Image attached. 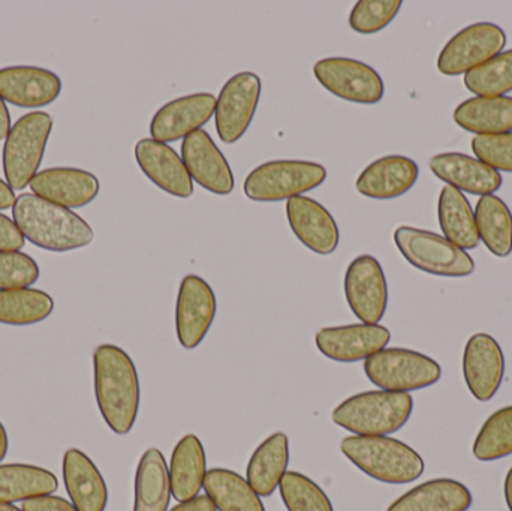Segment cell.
Returning a JSON list of instances; mask_svg holds the SVG:
<instances>
[{
	"label": "cell",
	"mask_w": 512,
	"mask_h": 511,
	"mask_svg": "<svg viewBox=\"0 0 512 511\" xmlns=\"http://www.w3.org/2000/svg\"><path fill=\"white\" fill-rule=\"evenodd\" d=\"M14 189L6 183V180L0 179V210H8L11 209L15 204Z\"/></svg>",
	"instance_id": "44"
},
{
	"label": "cell",
	"mask_w": 512,
	"mask_h": 511,
	"mask_svg": "<svg viewBox=\"0 0 512 511\" xmlns=\"http://www.w3.org/2000/svg\"><path fill=\"white\" fill-rule=\"evenodd\" d=\"M480 242L495 257L507 258L512 252V213L502 198L496 195H484L475 207Z\"/></svg>",
	"instance_id": "33"
},
{
	"label": "cell",
	"mask_w": 512,
	"mask_h": 511,
	"mask_svg": "<svg viewBox=\"0 0 512 511\" xmlns=\"http://www.w3.org/2000/svg\"><path fill=\"white\" fill-rule=\"evenodd\" d=\"M216 312L218 302L213 288L201 276H185L176 302V335L185 350L200 347L215 321Z\"/></svg>",
	"instance_id": "13"
},
{
	"label": "cell",
	"mask_w": 512,
	"mask_h": 511,
	"mask_svg": "<svg viewBox=\"0 0 512 511\" xmlns=\"http://www.w3.org/2000/svg\"><path fill=\"white\" fill-rule=\"evenodd\" d=\"M394 243L411 266L429 275L466 278L475 272L471 255L439 234L402 225L394 231Z\"/></svg>",
	"instance_id": "6"
},
{
	"label": "cell",
	"mask_w": 512,
	"mask_h": 511,
	"mask_svg": "<svg viewBox=\"0 0 512 511\" xmlns=\"http://www.w3.org/2000/svg\"><path fill=\"white\" fill-rule=\"evenodd\" d=\"M438 218L445 239L463 251L480 245L474 210L463 192L445 186L439 195Z\"/></svg>",
	"instance_id": "30"
},
{
	"label": "cell",
	"mask_w": 512,
	"mask_h": 511,
	"mask_svg": "<svg viewBox=\"0 0 512 511\" xmlns=\"http://www.w3.org/2000/svg\"><path fill=\"white\" fill-rule=\"evenodd\" d=\"M279 492L288 511H334L328 495L298 471H288L283 476Z\"/></svg>",
	"instance_id": "37"
},
{
	"label": "cell",
	"mask_w": 512,
	"mask_h": 511,
	"mask_svg": "<svg viewBox=\"0 0 512 511\" xmlns=\"http://www.w3.org/2000/svg\"><path fill=\"white\" fill-rule=\"evenodd\" d=\"M454 122L475 135H501L512 131L511 96H475L466 99L453 114Z\"/></svg>",
	"instance_id": "28"
},
{
	"label": "cell",
	"mask_w": 512,
	"mask_h": 511,
	"mask_svg": "<svg viewBox=\"0 0 512 511\" xmlns=\"http://www.w3.org/2000/svg\"><path fill=\"white\" fill-rule=\"evenodd\" d=\"M62 93V78L41 66L0 68V98L14 107L41 108L53 104Z\"/></svg>",
	"instance_id": "18"
},
{
	"label": "cell",
	"mask_w": 512,
	"mask_h": 511,
	"mask_svg": "<svg viewBox=\"0 0 512 511\" xmlns=\"http://www.w3.org/2000/svg\"><path fill=\"white\" fill-rule=\"evenodd\" d=\"M216 98L209 92L192 93L167 102L150 122V135L159 143L185 140L215 116Z\"/></svg>",
	"instance_id": "17"
},
{
	"label": "cell",
	"mask_w": 512,
	"mask_h": 511,
	"mask_svg": "<svg viewBox=\"0 0 512 511\" xmlns=\"http://www.w3.org/2000/svg\"><path fill=\"white\" fill-rule=\"evenodd\" d=\"M26 245L23 233L15 224L14 219L0 213V252L21 251Z\"/></svg>",
	"instance_id": "41"
},
{
	"label": "cell",
	"mask_w": 512,
	"mask_h": 511,
	"mask_svg": "<svg viewBox=\"0 0 512 511\" xmlns=\"http://www.w3.org/2000/svg\"><path fill=\"white\" fill-rule=\"evenodd\" d=\"M170 511H218L207 495H198L189 501L177 504Z\"/></svg>",
	"instance_id": "43"
},
{
	"label": "cell",
	"mask_w": 512,
	"mask_h": 511,
	"mask_svg": "<svg viewBox=\"0 0 512 511\" xmlns=\"http://www.w3.org/2000/svg\"><path fill=\"white\" fill-rule=\"evenodd\" d=\"M168 473L171 494L177 503L192 500L200 495L207 476V458L203 443L197 435H185L176 444Z\"/></svg>",
	"instance_id": "25"
},
{
	"label": "cell",
	"mask_w": 512,
	"mask_h": 511,
	"mask_svg": "<svg viewBox=\"0 0 512 511\" xmlns=\"http://www.w3.org/2000/svg\"><path fill=\"white\" fill-rule=\"evenodd\" d=\"M11 128V116H9L8 107H6L5 101L0 98V140H5L8 137Z\"/></svg>",
	"instance_id": "45"
},
{
	"label": "cell",
	"mask_w": 512,
	"mask_h": 511,
	"mask_svg": "<svg viewBox=\"0 0 512 511\" xmlns=\"http://www.w3.org/2000/svg\"><path fill=\"white\" fill-rule=\"evenodd\" d=\"M429 165L432 173L451 188L480 197L495 195L504 182L501 173L465 153H439Z\"/></svg>",
	"instance_id": "22"
},
{
	"label": "cell",
	"mask_w": 512,
	"mask_h": 511,
	"mask_svg": "<svg viewBox=\"0 0 512 511\" xmlns=\"http://www.w3.org/2000/svg\"><path fill=\"white\" fill-rule=\"evenodd\" d=\"M54 120L45 111H32L17 120L5 138L2 167L6 183L23 191L39 173Z\"/></svg>",
	"instance_id": "5"
},
{
	"label": "cell",
	"mask_w": 512,
	"mask_h": 511,
	"mask_svg": "<svg viewBox=\"0 0 512 511\" xmlns=\"http://www.w3.org/2000/svg\"><path fill=\"white\" fill-rule=\"evenodd\" d=\"M59 489L56 474L30 464H0V503H24Z\"/></svg>",
	"instance_id": "31"
},
{
	"label": "cell",
	"mask_w": 512,
	"mask_h": 511,
	"mask_svg": "<svg viewBox=\"0 0 512 511\" xmlns=\"http://www.w3.org/2000/svg\"><path fill=\"white\" fill-rule=\"evenodd\" d=\"M414 399L409 393H358L334 408L331 419L345 431L360 437H388L399 432L411 419Z\"/></svg>",
	"instance_id": "4"
},
{
	"label": "cell",
	"mask_w": 512,
	"mask_h": 511,
	"mask_svg": "<svg viewBox=\"0 0 512 511\" xmlns=\"http://www.w3.org/2000/svg\"><path fill=\"white\" fill-rule=\"evenodd\" d=\"M62 477L71 503L78 511H105L108 486L95 462L80 449H68L62 459Z\"/></svg>",
	"instance_id": "24"
},
{
	"label": "cell",
	"mask_w": 512,
	"mask_h": 511,
	"mask_svg": "<svg viewBox=\"0 0 512 511\" xmlns=\"http://www.w3.org/2000/svg\"><path fill=\"white\" fill-rule=\"evenodd\" d=\"M170 473L164 453L149 449L135 473L134 511H168L171 503Z\"/></svg>",
	"instance_id": "29"
},
{
	"label": "cell",
	"mask_w": 512,
	"mask_h": 511,
	"mask_svg": "<svg viewBox=\"0 0 512 511\" xmlns=\"http://www.w3.org/2000/svg\"><path fill=\"white\" fill-rule=\"evenodd\" d=\"M391 333L381 324L324 327L315 336L322 356L337 363L366 362L390 344Z\"/></svg>",
	"instance_id": "14"
},
{
	"label": "cell",
	"mask_w": 512,
	"mask_h": 511,
	"mask_svg": "<svg viewBox=\"0 0 512 511\" xmlns=\"http://www.w3.org/2000/svg\"><path fill=\"white\" fill-rule=\"evenodd\" d=\"M12 219L24 239L44 251H77L95 240V231L86 219L35 194L17 197Z\"/></svg>",
	"instance_id": "2"
},
{
	"label": "cell",
	"mask_w": 512,
	"mask_h": 511,
	"mask_svg": "<svg viewBox=\"0 0 512 511\" xmlns=\"http://www.w3.org/2000/svg\"><path fill=\"white\" fill-rule=\"evenodd\" d=\"M370 383L385 392L411 393L435 386L442 368L426 354L406 348H384L364 362Z\"/></svg>",
	"instance_id": "8"
},
{
	"label": "cell",
	"mask_w": 512,
	"mask_h": 511,
	"mask_svg": "<svg viewBox=\"0 0 512 511\" xmlns=\"http://www.w3.org/2000/svg\"><path fill=\"white\" fill-rule=\"evenodd\" d=\"M286 218L298 240L318 255H331L340 242L333 215L313 198L300 195L286 201Z\"/></svg>",
	"instance_id": "20"
},
{
	"label": "cell",
	"mask_w": 512,
	"mask_h": 511,
	"mask_svg": "<svg viewBox=\"0 0 512 511\" xmlns=\"http://www.w3.org/2000/svg\"><path fill=\"white\" fill-rule=\"evenodd\" d=\"M204 491L218 511H265L248 480L227 468L207 471Z\"/></svg>",
	"instance_id": "32"
},
{
	"label": "cell",
	"mask_w": 512,
	"mask_h": 511,
	"mask_svg": "<svg viewBox=\"0 0 512 511\" xmlns=\"http://www.w3.org/2000/svg\"><path fill=\"white\" fill-rule=\"evenodd\" d=\"M135 159L147 179L159 189L177 198L194 195V182L183 164L182 156L165 143L143 138L135 144Z\"/></svg>",
	"instance_id": "21"
},
{
	"label": "cell",
	"mask_w": 512,
	"mask_h": 511,
	"mask_svg": "<svg viewBox=\"0 0 512 511\" xmlns=\"http://www.w3.org/2000/svg\"><path fill=\"white\" fill-rule=\"evenodd\" d=\"M471 146L475 158L493 170L512 173V131L501 135H477Z\"/></svg>",
	"instance_id": "40"
},
{
	"label": "cell",
	"mask_w": 512,
	"mask_h": 511,
	"mask_svg": "<svg viewBox=\"0 0 512 511\" xmlns=\"http://www.w3.org/2000/svg\"><path fill=\"white\" fill-rule=\"evenodd\" d=\"M345 296L352 314L364 324H379L388 306V285L381 263L360 255L345 273Z\"/></svg>",
	"instance_id": "12"
},
{
	"label": "cell",
	"mask_w": 512,
	"mask_h": 511,
	"mask_svg": "<svg viewBox=\"0 0 512 511\" xmlns=\"http://www.w3.org/2000/svg\"><path fill=\"white\" fill-rule=\"evenodd\" d=\"M472 453L481 462H495L512 455V405L496 411L484 422Z\"/></svg>",
	"instance_id": "35"
},
{
	"label": "cell",
	"mask_w": 512,
	"mask_h": 511,
	"mask_svg": "<svg viewBox=\"0 0 512 511\" xmlns=\"http://www.w3.org/2000/svg\"><path fill=\"white\" fill-rule=\"evenodd\" d=\"M32 194L66 209H81L96 200L101 191L98 177L74 167H53L39 171L30 182Z\"/></svg>",
	"instance_id": "19"
},
{
	"label": "cell",
	"mask_w": 512,
	"mask_h": 511,
	"mask_svg": "<svg viewBox=\"0 0 512 511\" xmlns=\"http://www.w3.org/2000/svg\"><path fill=\"white\" fill-rule=\"evenodd\" d=\"M0 511H23V509H18L14 504L0 503Z\"/></svg>",
	"instance_id": "48"
},
{
	"label": "cell",
	"mask_w": 512,
	"mask_h": 511,
	"mask_svg": "<svg viewBox=\"0 0 512 511\" xmlns=\"http://www.w3.org/2000/svg\"><path fill=\"white\" fill-rule=\"evenodd\" d=\"M313 75L325 90L343 101L373 105L385 93L381 75L360 60L351 57H327L313 66Z\"/></svg>",
	"instance_id": "10"
},
{
	"label": "cell",
	"mask_w": 512,
	"mask_h": 511,
	"mask_svg": "<svg viewBox=\"0 0 512 511\" xmlns=\"http://www.w3.org/2000/svg\"><path fill=\"white\" fill-rule=\"evenodd\" d=\"M507 35L498 24L481 21L460 30L442 48L438 71L448 77L468 74L504 51Z\"/></svg>",
	"instance_id": "9"
},
{
	"label": "cell",
	"mask_w": 512,
	"mask_h": 511,
	"mask_svg": "<svg viewBox=\"0 0 512 511\" xmlns=\"http://www.w3.org/2000/svg\"><path fill=\"white\" fill-rule=\"evenodd\" d=\"M420 176L417 162L402 155L384 156L364 168L355 188L372 200H394L411 191Z\"/></svg>",
	"instance_id": "23"
},
{
	"label": "cell",
	"mask_w": 512,
	"mask_h": 511,
	"mask_svg": "<svg viewBox=\"0 0 512 511\" xmlns=\"http://www.w3.org/2000/svg\"><path fill=\"white\" fill-rule=\"evenodd\" d=\"M289 440L283 432L262 441L249 459L246 480L261 498L271 497L288 473Z\"/></svg>",
	"instance_id": "27"
},
{
	"label": "cell",
	"mask_w": 512,
	"mask_h": 511,
	"mask_svg": "<svg viewBox=\"0 0 512 511\" xmlns=\"http://www.w3.org/2000/svg\"><path fill=\"white\" fill-rule=\"evenodd\" d=\"M53 312V297L38 288L0 290V324L33 326L47 320Z\"/></svg>",
	"instance_id": "34"
},
{
	"label": "cell",
	"mask_w": 512,
	"mask_h": 511,
	"mask_svg": "<svg viewBox=\"0 0 512 511\" xmlns=\"http://www.w3.org/2000/svg\"><path fill=\"white\" fill-rule=\"evenodd\" d=\"M93 384L99 413L116 435H128L137 423L141 386L137 366L122 348L102 344L93 351Z\"/></svg>",
	"instance_id": "1"
},
{
	"label": "cell",
	"mask_w": 512,
	"mask_h": 511,
	"mask_svg": "<svg viewBox=\"0 0 512 511\" xmlns=\"http://www.w3.org/2000/svg\"><path fill=\"white\" fill-rule=\"evenodd\" d=\"M325 179L327 168L318 162L270 161L248 174L243 192L256 203H277L313 191Z\"/></svg>",
	"instance_id": "7"
},
{
	"label": "cell",
	"mask_w": 512,
	"mask_h": 511,
	"mask_svg": "<svg viewBox=\"0 0 512 511\" xmlns=\"http://www.w3.org/2000/svg\"><path fill=\"white\" fill-rule=\"evenodd\" d=\"M465 86L475 96H505L512 92V50L502 51L465 75Z\"/></svg>",
	"instance_id": "36"
},
{
	"label": "cell",
	"mask_w": 512,
	"mask_h": 511,
	"mask_svg": "<svg viewBox=\"0 0 512 511\" xmlns=\"http://www.w3.org/2000/svg\"><path fill=\"white\" fill-rule=\"evenodd\" d=\"M400 0H360L349 15V26L361 35H373L384 30L399 14Z\"/></svg>",
	"instance_id": "38"
},
{
	"label": "cell",
	"mask_w": 512,
	"mask_h": 511,
	"mask_svg": "<svg viewBox=\"0 0 512 511\" xmlns=\"http://www.w3.org/2000/svg\"><path fill=\"white\" fill-rule=\"evenodd\" d=\"M261 98V78L254 72H239L222 87L216 99L215 125L225 144H234L246 134Z\"/></svg>",
	"instance_id": "11"
},
{
	"label": "cell",
	"mask_w": 512,
	"mask_h": 511,
	"mask_svg": "<svg viewBox=\"0 0 512 511\" xmlns=\"http://www.w3.org/2000/svg\"><path fill=\"white\" fill-rule=\"evenodd\" d=\"M9 450V438L8 432H6L5 426L0 422V462L6 458Z\"/></svg>",
	"instance_id": "46"
},
{
	"label": "cell",
	"mask_w": 512,
	"mask_h": 511,
	"mask_svg": "<svg viewBox=\"0 0 512 511\" xmlns=\"http://www.w3.org/2000/svg\"><path fill=\"white\" fill-rule=\"evenodd\" d=\"M41 276L38 263L21 251L0 252V290L30 288Z\"/></svg>",
	"instance_id": "39"
},
{
	"label": "cell",
	"mask_w": 512,
	"mask_h": 511,
	"mask_svg": "<svg viewBox=\"0 0 512 511\" xmlns=\"http://www.w3.org/2000/svg\"><path fill=\"white\" fill-rule=\"evenodd\" d=\"M182 159L192 182L201 188L215 195L234 191L233 170L209 132L200 129L188 135L182 143Z\"/></svg>",
	"instance_id": "16"
},
{
	"label": "cell",
	"mask_w": 512,
	"mask_h": 511,
	"mask_svg": "<svg viewBox=\"0 0 512 511\" xmlns=\"http://www.w3.org/2000/svg\"><path fill=\"white\" fill-rule=\"evenodd\" d=\"M23 511H78L71 501L57 495H42V497L30 498L24 501Z\"/></svg>",
	"instance_id": "42"
},
{
	"label": "cell",
	"mask_w": 512,
	"mask_h": 511,
	"mask_svg": "<svg viewBox=\"0 0 512 511\" xmlns=\"http://www.w3.org/2000/svg\"><path fill=\"white\" fill-rule=\"evenodd\" d=\"M340 450L361 473L387 485L415 482L426 468L420 453L396 438L352 435L342 441Z\"/></svg>",
	"instance_id": "3"
},
{
	"label": "cell",
	"mask_w": 512,
	"mask_h": 511,
	"mask_svg": "<svg viewBox=\"0 0 512 511\" xmlns=\"http://www.w3.org/2000/svg\"><path fill=\"white\" fill-rule=\"evenodd\" d=\"M472 503L471 491L459 480L435 479L415 486L387 511H468Z\"/></svg>",
	"instance_id": "26"
},
{
	"label": "cell",
	"mask_w": 512,
	"mask_h": 511,
	"mask_svg": "<svg viewBox=\"0 0 512 511\" xmlns=\"http://www.w3.org/2000/svg\"><path fill=\"white\" fill-rule=\"evenodd\" d=\"M504 375V351L498 341L487 333L472 335L463 353V377L471 395L489 402L501 389Z\"/></svg>",
	"instance_id": "15"
},
{
	"label": "cell",
	"mask_w": 512,
	"mask_h": 511,
	"mask_svg": "<svg viewBox=\"0 0 512 511\" xmlns=\"http://www.w3.org/2000/svg\"><path fill=\"white\" fill-rule=\"evenodd\" d=\"M505 501H507L508 510L512 511V467L505 477L504 483Z\"/></svg>",
	"instance_id": "47"
}]
</instances>
